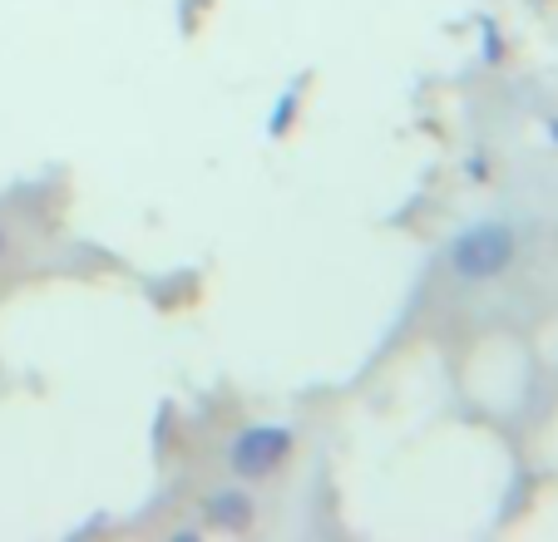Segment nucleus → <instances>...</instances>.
<instances>
[{"instance_id": "nucleus-3", "label": "nucleus", "mask_w": 558, "mask_h": 542, "mask_svg": "<svg viewBox=\"0 0 558 542\" xmlns=\"http://www.w3.org/2000/svg\"><path fill=\"white\" fill-rule=\"evenodd\" d=\"M203 522H208V528H218V532H247L257 522L253 493L238 489V483L203 493Z\"/></svg>"}, {"instance_id": "nucleus-7", "label": "nucleus", "mask_w": 558, "mask_h": 542, "mask_svg": "<svg viewBox=\"0 0 558 542\" xmlns=\"http://www.w3.org/2000/svg\"><path fill=\"white\" fill-rule=\"evenodd\" d=\"M0 257H5V227H0Z\"/></svg>"}, {"instance_id": "nucleus-6", "label": "nucleus", "mask_w": 558, "mask_h": 542, "mask_svg": "<svg viewBox=\"0 0 558 542\" xmlns=\"http://www.w3.org/2000/svg\"><path fill=\"white\" fill-rule=\"evenodd\" d=\"M548 144H554V148H558V114H554V119H548Z\"/></svg>"}, {"instance_id": "nucleus-1", "label": "nucleus", "mask_w": 558, "mask_h": 542, "mask_svg": "<svg viewBox=\"0 0 558 542\" xmlns=\"http://www.w3.org/2000/svg\"><path fill=\"white\" fill-rule=\"evenodd\" d=\"M519 257V232L514 222L505 218H480L470 227H460L445 247V267L470 286H485V282H499Z\"/></svg>"}, {"instance_id": "nucleus-5", "label": "nucleus", "mask_w": 558, "mask_h": 542, "mask_svg": "<svg viewBox=\"0 0 558 542\" xmlns=\"http://www.w3.org/2000/svg\"><path fill=\"white\" fill-rule=\"evenodd\" d=\"M480 60H485V64H499V60H505V35H499L495 21L480 25Z\"/></svg>"}, {"instance_id": "nucleus-4", "label": "nucleus", "mask_w": 558, "mask_h": 542, "mask_svg": "<svg viewBox=\"0 0 558 542\" xmlns=\"http://www.w3.org/2000/svg\"><path fill=\"white\" fill-rule=\"evenodd\" d=\"M296 104H302V99H296V89H287L282 99H277V114L267 119V134L272 138H287L292 134V119H296Z\"/></svg>"}, {"instance_id": "nucleus-2", "label": "nucleus", "mask_w": 558, "mask_h": 542, "mask_svg": "<svg viewBox=\"0 0 558 542\" xmlns=\"http://www.w3.org/2000/svg\"><path fill=\"white\" fill-rule=\"evenodd\" d=\"M296 448V429L292 424H243L228 444V473L238 483H263L277 479L287 469Z\"/></svg>"}]
</instances>
